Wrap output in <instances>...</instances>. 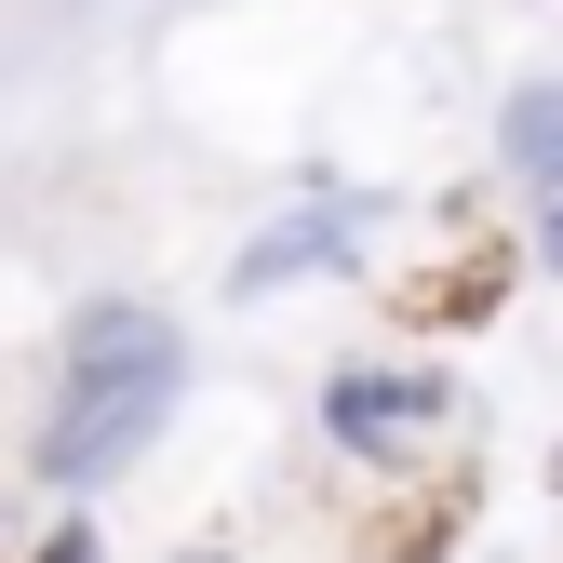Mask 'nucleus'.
Wrapping results in <instances>:
<instances>
[{
    "mask_svg": "<svg viewBox=\"0 0 563 563\" xmlns=\"http://www.w3.org/2000/svg\"><path fill=\"white\" fill-rule=\"evenodd\" d=\"M175 416V322L162 309H81L67 322V389H54V430H41V470L54 483H108L134 443Z\"/></svg>",
    "mask_w": 563,
    "mask_h": 563,
    "instance_id": "obj_1",
    "label": "nucleus"
},
{
    "mask_svg": "<svg viewBox=\"0 0 563 563\" xmlns=\"http://www.w3.org/2000/svg\"><path fill=\"white\" fill-rule=\"evenodd\" d=\"M497 134H510V162H523V188H537V242H550V268H563V81H523Z\"/></svg>",
    "mask_w": 563,
    "mask_h": 563,
    "instance_id": "obj_2",
    "label": "nucleus"
},
{
    "mask_svg": "<svg viewBox=\"0 0 563 563\" xmlns=\"http://www.w3.org/2000/svg\"><path fill=\"white\" fill-rule=\"evenodd\" d=\"M335 242H363V201H349V188H335V201H309V216H282V229H255L229 282H242V296H268V282H296V268H322Z\"/></svg>",
    "mask_w": 563,
    "mask_h": 563,
    "instance_id": "obj_3",
    "label": "nucleus"
},
{
    "mask_svg": "<svg viewBox=\"0 0 563 563\" xmlns=\"http://www.w3.org/2000/svg\"><path fill=\"white\" fill-rule=\"evenodd\" d=\"M430 416H443L430 376H335V443L349 456H389L402 430H430Z\"/></svg>",
    "mask_w": 563,
    "mask_h": 563,
    "instance_id": "obj_4",
    "label": "nucleus"
},
{
    "mask_svg": "<svg viewBox=\"0 0 563 563\" xmlns=\"http://www.w3.org/2000/svg\"><path fill=\"white\" fill-rule=\"evenodd\" d=\"M41 563H95V537H81V523H67V537H54V550H41Z\"/></svg>",
    "mask_w": 563,
    "mask_h": 563,
    "instance_id": "obj_5",
    "label": "nucleus"
}]
</instances>
